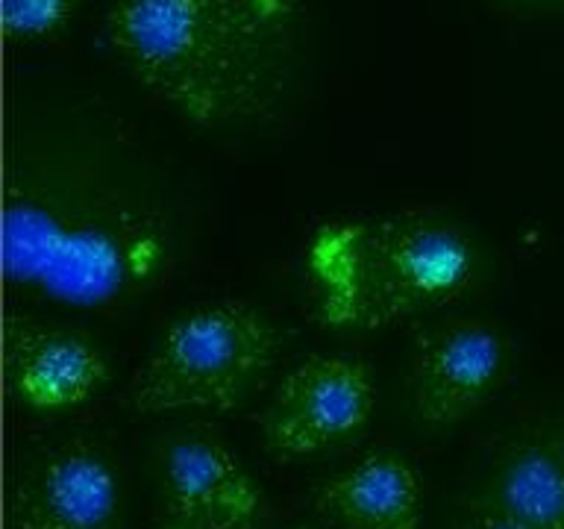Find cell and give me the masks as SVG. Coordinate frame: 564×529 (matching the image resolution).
I'll use <instances>...</instances> for the list:
<instances>
[{"mask_svg": "<svg viewBox=\"0 0 564 529\" xmlns=\"http://www.w3.org/2000/svg\"><path fill=\"white\" fill-rule=\"evenodd\" d=\"M106 39L121 65L197 127H247L282 109L297 65L291 0H118Z\"/></svg>", "mask_w": 564, "mask_h": 529, "instance_id": "1", "label": "cell"}, {"mask_svg": "<svg viewBox=\"0 0 564 529\" xmlns=\"http://www.w3.org/2000/svg\"><path fill=\"white\" fill-rule=\"evenodd\" d=\"M9 280L70 306H106L156 285L167 264L162 215L91 180H21L7 197Z\"/></svg>", "mask_w": 564, "mask_h": 529, "instance_id": "2", "label": "cell"}, {"mask_svg": "<svg viewBox=\"0 0 564 529\" xmlns=\"http://www.w3.org/2000/svg\"><path fill=\"white\" fill-rule=\"evenodd\" d=\"M317 317L344 330H382L447 306L476 273L474 245L430 215L326 224L306 253Z\"/></svg>", "mask_w": 564, "mask_h": 529, "instance_id": "3", "label": "cell"}, {"mask_svg": "<svg viewBox=\"0 0 564 529\" xmlns=\"http://www.w3.org/2000/svg\"><path fill=\"white\" fill-rule=\"evenodd\" d=\"M282 338L259 309L220 300L176 317L130 388L139 414L229 412L262 386Z\"/></svg>", "mask_w": 564, "mask_h": 529, "instance_id": "4", "label": "cell"}, {"mask_svg": "<svg viewBox=\"0 0 564 529\" xmlns=\"http://www.w3.org/2000/svg\"><path fill=\"white\" fill-rule=\"evenodd\" d=\"M449 529H564V430L538 427L502 441Z\"/></svg>", "mask_w": 564, "mask_h": 529, "instance_id": "5", "label": "cell"}, {"mask_svg": "<svg viewBox=\"0 0 564 529\" xmlns=\"http://www.w3.org/2000/svg\"><path fill=\"white\" fill-rule=\"evenodd\" d=\"M511 347L506 335L479 317H449L414 335V418L444 430L482 409L509 377Z\"/></svg>", "mask_w": 564, "mask_h": 529, "instance_id": "6", "label": "cell"}, {"mask_svg": "<svg viewBox=\"0 0 564 529\" xmlns=\"http://www.w3.org/2000/svg\"><path fill=\"white\" fill-rule=\"evenodd\" d=\"M373 412V379L361 361L312 356L276 388L262 418L273 456L303 458L352 439Z\"/></svg>", "mask_w": 564, "mask_h": 529, "instance_id": "7", "label": "cell"}, {"mask_svg": "<svg viewBox=\"0 0 564 529\" xmlns=\"http://www.w3.org/2000/svg\"><path fill=\"white\" fill-rule=\"evenodd\" d=\"M259 485L212 432L167 441L159 462V529H253Z\"/></svg>", "mask_w": 564, "mask_h": 529, "instance_id": "8", "label": "cell"}, {"mask_svg": "<svg viewBox=\"0 0 564 529\" xmlns=\"http://www.w3.org/2000/svg\"><path fill=\"white\" fill-rule=\"evenodd\" d=\"M12 529H118L121 485L95 441L74 439L18 476L9 500Z\"/></svg>", "mask_w": 564, "mask_h": 529, "instance_id": "9", "label": "cell"}, {"mask_svg": "<svg viewBox=\"0 0 564 529\" xmlns=\"http://www.w3.org/2000/svg\"><path fill=\"white\" fill-rule=\"evenodd\" d=\"M3 347L12 395L39 412H62L86 403L109 377L104 350L65 324L9 315Z\"/></svg>", "mask_w": 564, "mask_h": 529, "instance_id": "10", "label": "cell"}, {"mask_svg": "<svg viewBox=\"0 0 564 529\" xmlns=\"http://www.w3.org/2000/svg\"><path fill=\"white\" fill-rule=\"evenodd\" d=\"M315 509L338 529H421V479L409 458L379 450L317 485Z\"/></svg>", "mask_w": 564, "mask_h": 529, "instance_id": "11", "label": "cell"}, {"mask_svg": "<svg viewBox=\"0 0 564 529\" xmlns=\"http://www.w3.org/2000/svg\"><path fill=\"white\" fill-rule=\"evenodd\" d=\"M79 0H3V33L18 42L44 39L68 24Z\"/></svg>", "mask_w": 564, "mask_h": 529, "instance_id": "12", "label": "cell"}]
</instances>
